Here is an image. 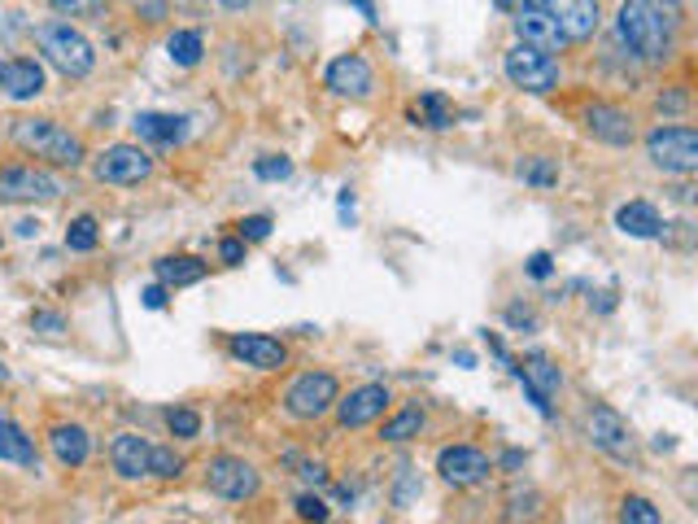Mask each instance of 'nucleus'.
<instances>
[{
  "label": "nucleus",
  "mask_w": 698,
  "mask_h": 524,
  "mask_svg": "<svg viewBox=\"0 0 698 524\" xmlns=\"http://www.w3.org/2000/svg\"><path fill=\"white\" fill-rule=\"evenodd\" d=\"M681 26H686L681 0H624L615 13V35L642 62H668L677 53Z\"/></svg>",
  "instance_id": "nucleus-1"
},
{
  "label": "nucleus",
  "mask_w": 698,
  "mask_h": 524,
  "mask_svg": "<svg viewBox=\"0 0 698 524\" xmlns=\"http://www.w3.org/2000/svg\"><path fill=\"white\" fill-rule=\"evenodd\" d=\"M35 44H40V53H44L66 79H84V75H92V66H97L92 40H88L84 31H75L70 22H44V26H35Z\"/></svg>",
  "instance_id": "nucleus-2"
},
{
  "label": "nucleus",
  "mask_w": 698,
  "mask_h": 524,
  "mask_svg": "<svg viewBox=\"0 0 698 524\" xmlns=\"http://www.w3.org/2000/svg\"><path fill=\"white\" fill-rule=\"evenodd\" d=\"M13 140H18V149H26V153H35L53 166H79L84 162V140L70 135L66 128H57L53 119H18Z\"/></svg>",
  "instance_id": "nucleus-3"
},
{
  "label": "nucleus",
  "mask_w": 698,
  "mask_h": 524,
  "mask_svg": "<svg viewBox=\"0 0 698 524\" xmlns=\"http://www.w3.org/2000/svg\"><path fill=\"white\" fill-rule=\"evenodd\" d=\"M502 70H506V79H511L515 88H524V92H533V97H546V92L559 88V62H555L550 53L533 48V44L506 48Z\"/></svg>",
  "instance_id": "nucleus-4"
},
{
  "label": "nucleus",
  "mask_w": 698,
  "mask_h": 524,
  "mask_svg": "<svg viewBox=\"0 0 698 524\" xmlns=\"http://www.w3.org/2000/svg\"><path fill=\"white\" fill-rule=\"evenodd\" d=\"M646 153L664 175H695L698 171V131L686 123L655 128L646 135Z\"/></svg>",
  "instance_id": "nucleus-5"
},
{
  "label": "nucleus",
  "mask_w": 698,
  "mask_h": 524,
  "mask_svg": "<svg viewBox=\"0 0 698 524\" xmlns=\"http://www.w3.org/2000/svg\"><path fill=\"white\" fill-rule=\"evenodd\" d=\"M337 397H341V385L332 372H302L284 393V411L293 419H324L337 406Z\"/></svg>",
  "instance_id": "nucleus-6"
},
{
  "label": "nucleus",
  "mask_w": 698,
  "mask_h": 524,
  "mask_svg": "<svg viewBox=\"0 0 698 524\" xmlns=\"http://www.w3.org/2000/svg\"><path fill=\"white\" fill-rule=\"evenodd\" d=\"M206 485H210V494H219L228 503H244V499H253L262 490V477H258L253 463H244L236 455H215L206 463Z\"/></svg>",
  "instance_id": "nucleus-7"
},
{
  "label": "nucleus",
  "mask_w": 698,
  "mask_h": 524,
  "mask_svg": "<svg viewBox=\"0 0 698 524\" xmlns=\"http://www.w3.org/2000/svg\"><path fill=\"white\" fill-rule=\"evenodd\" d=\"M92 175L101 184H118V188H131L140 179L153 175V157L140 149V144H110L97 162H92Z\"/></svg>",
  "instance_id": "nucleus-8"
},
{
  "label": "nucleus",
  "mask_w": 698,
  "mask_h": 524,
  "mask_svg": "<svg viewBox=\"0 0 698 524\" xmlns=\"http://www.w3.org/2000/svg\"><path fill=\"white\" fill-rule=\"evenodd\" d=\"M66 184L40 166H4L0 171V201H57Z\"/></svg>",
  "instance_id": "nucleus-9"
},
{
  "label": "nucleus",
  "mask_w": 698,
  "mask_h": 524,
  "mask_svg": "<svg viewBox=\"0 0 698 524\" xmlns=\"http://www.w3.org/2000/svg\"><path fill=\"white\" fill-rule=\"evenodd\" d=\"M520 4H537V9H546L559 26H564V35H568V44H581L589 40L593 31H598V22H602V9H598V0H520Z\"/></svg>",
  "instance_id": "nucleus-10"
},
{
  "label": "nucleus",
  "mask_w": 698,
  "mask_h": 524,
  "mask_svg": "<svg viewBox=\"0 0 698 524\" xmlns=\"http://www.w3.org/2000/svg\"><path fill=\"white\" fill-rule=\"evenodd\" d=\"M324 84H328V92H337V97L362 101V97H371V88H375V70H371V62H367L362 53H341V57L324 70Z\"/></svg>",
  "instance_id": "nucleus-11"
},
{
  "label": "nucleus",
  "mask_w": 698,
  "mask_h": 524,
  "mask_svg": "<svg viewBox=\"0 0 698 524\" xmlns=\"http://www.w3.org/2000/svg\"><path fill=\"white\" fill-rule=\"evenodd\" d=\"M228 354L244 368H258V372H280L288 363L284 341H275L266 332H236V337H228Z\"/></svg>",
  "instance_id": "nucleus-12"
},
{
  "label": "nucleus",
  "mask_w": 698,
  "mask_h": 524,
  "mask_svg": "<svg viewBox=\"0 0 698 524\" xmlns=\"http://www.w3.org/2000/svg\"><path fill=\"white\" fill-rule=\"evenodd\" d=\"M511 22H515V31H520V44H533V48H542V53H564V48H568L564 26H559L546 9H537V4H520Z\"/></svg>",
  "instance_id": "nucleus-13"
},
{
  "label": "nucleus",
  "mask_w": 698,
  "mask_h": 524,
  "mask_svg": "<svg viewBox=\"0 0 698 524\" xmlns=\"http://www.w3.org/2000/svg\"><path fill=\"white\" fill-rule=\"evenodd\" d=\"M589 441L611 455V459H633V433H629V419L611 406H593L589 411Z\"/></svg>",
  "instance_id": "nucleus-14"
},
{
  "label": "nucleus",
  "mask_w": 698,
  "mask_h": 524,
  "mask_svg": "<svg viewBox=\"0 0 698 524\" xmlns=\"http://www.w3.org/2000/svg\"><path fill=\"white\" fill-rule=\"evenodd\" d=\"M384 411H389V385H380V381L349 390V397H337V424L341 428H367Z\"/></svg>",
  "instance_id": "nucleus-15"
},
{
  "label": "nucleus",
  "mask_w": 698,
  "mask_h": 524,
  "mask_svg": "<svg viewBox=\"0 0 698 524\" xmlns=\"http://www.w3.org/2000/svg\"><path fill=\"white\" fill-rule=\"evenodd\" d=\"M585 131L593 135V140H602V144H633V114L629 110H620V106H611V101H593V106H585Z\"/></svg>",
  "instance_id": "nucleus-16"
},
{
  "label": "nucleus",
  "mask_w": 698,
  "mask_h": 524,
  "mask_svg": "<svg viewBox=\"0 0 698 524\" xmlns=\"http://www.w3.org/2000/svg\"><path fill=\"white\" fill-rule=\"evenodd\" d=\"M437 472L446 485H476L489 477V455L476 446H446L437 455Z\"/></svg>",
  "instance_id": "nucleus-17"
},
{
  "label": "nucleus",
  "mask_w": 698,
  "mask_h": 524,
  "mask_svg": "<svg viewBox=\"0 0 698 524\" xmlns=\"http://www.w3.org/2000/svg\"><path fill=\"white\" fill-rule=\"evenodd\" d=\"M0 92L13 101H35L44 92V66L35 57H4L0 62Z\"/></svg>",
  "instance_id": "nucleus-18"
},
{
  "label": "nucleus",
  "mask_w": 698,
  "mask_h": 524,
  "mask_svg": "<svg viewBox=\"0 0 698 524\" xmlns=\"http://www.w3.org/2000/svg\"><path fill=\"white\" fill-rule=\"evenodd\" d=\"M615 228L633 241H655V237H664V215L651 201H629L615 210Z\"/></svg>",
  "instance_id": "nucleus-19"
},
{
  "label": "nucleus",
  "mask_w": 698,
  "mask_h": 524,
  "mask_svg": "<svg viewBox=\"0 0 698 524\" xmlns=\"http://www.w3.org/2000/svg\"><path fill=\"white\" fill-rule=\"evenodd\" d=\"M149 441L144 437H135V433H118L114 446H110V463H114L118 477H127V481H140V477H149Z\"/></svg>",
  "instance_id": "nucleus-20"
},
{
  "label": "nucleus",
  "mask_w": 698,
  "mask_h": 524,
  "mask_svg": "<svg viewBox=\"0 0 698 524\" xmlns=\"http://www.w3.org/2000/svg\"><path fill=\"white\" fill-rule=\"evenodd\" d=\"M48 446H53L57 463H66V468H84L88 455H92V437H88L84 424H57L48 433Z\"/></svg>",
  "instance_id": "nucleus-21"
},
{
  "label": "nucleus",
  "mask_w": 698,
  "mask_h": 524,
  "mask_svg": "<svg viewBox=\"0 0 698 524\" xmlns=\"http://www.w3.org/2000/svg\"><path fill=\"white\" fill-rule=\"evenodd\" d=\"M135 135L140 140H149V144H162V149H171V144H179L184 135H188V119L184 114H135Z\"/></svg>",
  "instance_id": "nucleus-22"
},
{
  "label": "nucleus",
  "mask_w": 698,
  "mask_h": 524,
  "mask_svg": "<svg viewBox=\"0 0 698 524\" xmlns=\"http://www.w3.org/2000/svg\"><path fill=\"white\" fill-rule=\"evenodd\" d=\"M406 119H411L415 128H428V131L455 128V110H450V101H446L441 92H424V97L406 110Z\"/></svg>",
  "instance_id": "nucleus-23"
},
{
  "label": "nucleus",
  "mask_w": 698,
  "mask_h": 524,
  "mask_svg": "<svg viewBox=\"0 0 698 524\" xmlns=\"http://www.w3.org/2000/svg\"><path fill=\"white\" fill-rule=\"evenodd\" d=\"M0 459L4 463H22V468H35L40 459H35V441L9 419V415H0Z\"/></svg>",
  "instance_id": "nucleus-24"
},
{
  "label": "nucleus",
  "mask_w": 698,
  "mask_h": 524,
  "mask_svg": "<svg viewBox=\"0 0 698 524\" xmlns=\"http://www.w3.org/2000/svg\"><path fill=\"white\" fill-rule=\"evenodd\" d=\"M515 376L528 385V390H537L546 402L559 393V385H564V376H559V368L550 363V359H542V354H533V359H524L520 368H515Z\"/></svg>",
  "instance_id": "nucleus-25"
},
{
  "label": "nucleus",
  "mask_w": 698,
  "mask_h": 524,
  "mask_svg": "<svg viewBox=\"0 0 698 524\" xmlns=\"http://www.w3.org/2000/svg\"><path fill=\"white\" fill-rule=\"evenodd\" d=\"M153 271H157V280L166 288H184V284H197L206 275V262L193 259V254H171V259L153 262Z\"/></svg>",
  "instance_id": "nucleus-26"
},
{
  "label": "nucleus",
  "mask_w": 698,
  "mask_h": 524,
  "mask_svg": "<svg viewBox=\"0 0 698 524\" xmlns=\"http://www.w3.org/2000/svg\"><path fill=\"white\" fill-rule=\"evenodd\" d=\"M424 424H428L424 406H406V411H397L393 419H384L380 437H384V441H411V437H419V433H424Z\"/></svg>",
  "instance_id": "nucleus-27"
},
{
  "label": "nucleus",
  "mask_w": 698,
  "mask_h": 524,
  "mask_svg": "<svg viewBox=\"0 0 698 524\" xmlns=\"http://www.w3.org/2000/svg\"><path fill=\"white\" fill-rule=\"evenodd\" d=\"M166 53H171L175 66H197L201 53H206V40H201V31H175L166 40Z\"/></svg>",
  "instance_id": "nucleus-28"
},
{
  "label": "nucleus",
  "mask_w": 698,
  "mask_h": 524,
  "mask_svg": "<svg viewBox=\"0 0 698 524\" xmlns=\"http://www.w3.org/2000/svg\"><path fill=\"white\" fill-rule=\"evenodd\" d=\"M520 179L524 184H537V188H555L559 184V166L550 157H524L520 162Z\"/></svg>",
  "instance_id": "nucleus-29"
},
{
  "label": "nucleus",
  "mask_w": 698,
  "mask_h": 524,
  "mask_svg": "<svg viewBox=\"0 0 698 524\" xmlns=\"http://www.w3.org/2000/svg\"><path fill=\"white\" fill-rule=\"evenodd\" d=\"M66 250H75V254L97 250V219H92V215H79V219L66 228Z\"/></svg>",
  "instance_id": "nucleus-30"
},
{
  "label": "nucleus",
  "mask_w": 698,
  "mask_h": 524,
  "mask_svg": "<svg viewBox=\"0 0 698 524\" xmlns=\"http://www.w3.org/2000/svg\"><path fill=\"white\" fill-rule=\"evenodd\" d=\"M179 472H184V459H179L171 446H153V450H149V477L171 481V477H179Z\"/></svg>",
  "instance_id": "nucleus-31"
},
{
  "label": "nucleus",
  "mask_w": 698,
  "mask_h": 524,
  "mask_svg": "<svg viewBox=\"0 0 698 524\" xmlns=\"http://www.w3.org/2000/svg\"><path fill=\"white\" fill-rule=\"evenodd\" d=\"M166 428H171L175 437H184V441H188V437H197V433H201V415H197L193 406H171V411H166Z\"/></svg>",
  "instance_id": "nucleus-32"
},
{
  "label": "nucleus",
  "mask_w": 698,
  "mask_h": 524,
  "mask_svg": "<svg viewBox=\"0 0 698 524\" xmlns=\"http://www.w3.org/2000/svg\"><path fill=\"white\" fill-rule=\"evenodd\" d=\"M253 175L266 179V184H275V179H288V175H293V162H288L284 153H266V157L253 162Z\"/></svg>",
  "instance_id": "nucleus-33"
},
{
  "label": "nucleus",
  "mask_w": 698,
  "mask_h": 524,
  "mask_svg": "<svg viewBox=\"0 0 698 524\" xmlns=\"http://www.w3.org/2000/svg\"><path fill=\"white\" fill-rule=\"evenodd\" d=\"M620 524H664L651 499H624L620 507Z\"/></svg>",
  "instance_id": "nucleus-34"
},
{
  "label": "nucleus",
  "mask_w": 698,
  "mask_h": 524,
  "mask_svg": "<svg viewBox=\"0 0 698 524\" xmlns=\"http://www.w3.org/2000/svg\"><path fill=\"white\" fill-rule=\"evenodd\" d=\"M48 4L66 18H101L110 9V0H48Z\"/></svg>",
  "instance_id": "nucleus-35"
},
{
  "label": "nucleus",
  "mask_w": 698,
  "mask_h": 524,
  "mask_svg": "<svg viewBox=\"0 0 698 524\" xmlns=\"http://www.w3.org/2000/svg\"><path fill=\"white\" fill-rule=\"evenodd\" d=\"M297 516L306 524H328V503L319 494H297Z\"/></svg>",
  "instance_id": "nucleus-36"
},
{
  "label": "nucleus",
  "mask_w": 698,
  "mask_h": 524,
  "mask_svg": "<svg viewBox=\"0 0 698 524\" xmlns=\"http://www.w3.org/2000/svg\"><path fill=\"white\" fill-rule=\"evenodd\" d=\"M271 237V215H249L240 219V241H266Z\"/></svg>",
  "instance_id": "nucleus-37"
},
{
  "label": "nucleus",
  "mask_w": 698,
  "mask_h": 524,
  "mask_svg": "<svg viewBox=\"0 0 698 524\" xmlns=\"http://www.w3.org/2000/svg\"><path fill=\"white\" fill-rule=\"evenodd\" d=\"M31 328H35V332L57 337V332H66V319H62L57 310H35V315H31Z\"/></svg>",
  "instance_id": "nucleus-38"
},
{
  "label": "nucleus",
  "mask_w": 698,
  "mask_h": 524,
  "mask_svg": "<svg viewBox=\"0 0 698 524\" xmlns=\"http://www.w3.org/2000/svg\"><path fill=\"white\" fill-rule=\"evenodd\" d=\"M655 106H659L664 114H681V110L690 106V97H686L681 88H673V92H659V101H655Z\"/></svg>",
  "instance_id": "nucleus-39"
},
{
  "label": "nucleus",
  "mask_w": 698,
  "mask_h": 524,
  "mask_svg": "<svg viewBox=\"0 0 698 524\" xmlns=\"http://www.w3.org/2000/svg\"><path fill=\"white\" fill-rule=\"evenodd\" d=\"M135 13H140L144 22H162L171 9H166V0H135Z\"/></svg>",
  "instance_id": "nucleus-40"
},
{
  "label": "nucleus",
  "mask_w": 698,
  "mask_h": 524,
  "mask_svg": "<svg viewBox=\"0 0 698 524\" xmlns=\"http://www.w3.org/2000/svg\"><path fill=\"white\" fill-rule=\"evenodd\" d=\"M219 259L228 262V266H240V262H244V241H240V237H228V241L219 245Z\"/></svg>",
  "instance_id": "nucleus-41"
},
{
  "label": "nucleus",
  "mask_w": 698,
  "mask_h": 524,
  "mask_svg": "<svg viewBox=\"0 0 698 524\" xmlns=\"http://www.w3.org/2000/svg\"><path fill=\"white\" fill-rule=\"evenodd\" d=\"M550 271H555V259H550V254H533V259H528V275H533V280H546Z\"/></svg>",
  "instance_id": "nucleus-42"
},
{
  "label": "nucleus",
  "mask_w": 698,
  "mask_h": 524,
  "mask_svg": "<svg viewBox=\"0 0 698 524\" xmlns=\"http://www.w3.org/2000/svg\"><path fill=\"white\" fill-rule=\"evenodd\" d=\"M144 306H149V310H162V306H166V284H149V288H144Z\"/></svg>",
  "instance_id": "nucleus-43"
},
{
  "label": "nucleus",
  "mask_w": 698,
  "mask_h": 524,
  "mask_svg": "<svg viewBox=\"0 0 698 524\" xmlns=\"http://www.w3.org/2000/svg\"><path fill=\"white\" fill-rule=\"evenodd\" d=\"M302 477H306L310 485H324V481H328V468H324V463H302Z\"/></svg>",
  "instance_id": "nucleus-44"
},
{
  "label": "nucleus",
  "mask_w": 698,
  "mask_h": 524,
  "mask_svg": "<svg viewBox=\"0 0 698 524\" xmlns=\"http://www.w3.org/2000/svg\"><path fill=\"white\" fill-rule=\"evenodd\" d=\"M506 319H511L515 328H520V324H524V328H533V315H528V310H520V306H511V310H506Z\"/></svg>",
  "instance_id": "nucleus-45"
},
{
  "label": "nucleus",
  "mask_w": 698,
  "mask_h": 524,
  "mask_svg": "<svg viewBox=\"0 0 698 524\" xmlns=\"http://www.w3.org/2000/svg\"><path fill=\"white\" fill-rule=\"evenodd\" d=\"M349 4H358V13H362L367 22H375V4H371V0H349Z\"/></svg>",
  "instance_id": "nucleus-46"
},
{
  "label": "nucleus",
  "mask_w": 698,
  "mask_h": 524,
  "mask_svg": "<svg viewBox=\"0 0 698 524\" xmlns=\"http://www.w3.org/2000/svg\"><path fill=\"white\" fill-rule=\"evenodd\" d=\"M35 232H40V223H35V219H22V223H18V237H35Z\"/></svg>",
  "instance_id": "nucleus-47"
},
{
  "label": "nucleus",
  "mask_w": 698,
  "mask_h": 524,
  "mask_svg": "<svg viewBox=\"0 0 698 524\" xmlns=\"http://www.w3.org/2000/svg\"><path fill=\"white\" fill-rule=\"evenodd\" d=\"M219 4H223V9H244L249 0H219Z\"/></svg>",
  "instance_id": "nucleus-48"
},
{
  "label": "nucleus",
  "mask_w": 698,
  "mask_h": 524,
  "mask_svg": "<svg viewBox=\"0 0 698 524\" xmlns=\"http://www.w3.org/2000/svg\"><path fill=\"white\" fill-rule=\"evenodd\" d=\"M0 385H4V368H0Z\"/></svg>",
  "instance_id": "nucleus-49"
}]
</instances>
